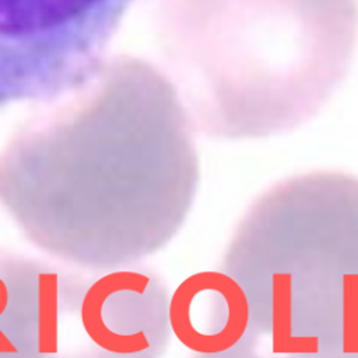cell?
<instances>
[{"instance_id": "obj_1", "label": "cell", "mask_w": 358, "mask_h": 358, "mask_svg": "<svg viewBox=\"0 0 358 358\" xmlns=\"http://www.w3.org/2000/svg\"><path fill=\"white\" fill-rule=\"evenodd\" d=\"M159 31L194 127L266 137L316 116L341 84L358 1L165 0Z\"/></svg>"}, {"instance_id": "obj_2", "label": "cell", "mask_w": 358, "mask_h": 358, "mask_svg": "<svg viewBox=\"0 0 358 358\" xmlns=\"http://www.w3.org/2000/svg\"><path fill=\"white\" fill-rule=\"evenodd\" d=\"M103 73L110 87L109 127L108 98L101 77L92 83L91 91L98 150L87 96L81 105L90 134L78 101L66 108L96 171L52 144L34 127L22 134L45 150L84 165L85 172L25 166L0 158V164L7 166L38 169L32 172L0 166V175H62V179L7 194L0 199V204L35 248L69 267L88 273L134 267L166 246L186 220L199 176L187 122L151 138L173 123L187 119L182 110L157 129L151 127L182 103L172 105L144 129L138 127L144 119L134 129H127V117L123 127L117 129L120 117L116 123L115 78L109 66H105Z\"/></svg>"}, {"instance_id": "obj_3", "label": "cell", "mask_w": 358, "mask_h": 358, "mask_svg": "<svg viewBox=\"0 0 358 358\" xmlns=\"http://www.w3.org/2000/svg\"><path fill=\"white\" fill-rule=\"evenodd\" d=\"M220 271L241 288L249 327L271 343L358 352V178L313 171L264 190Z\"/></svg>"}, {"instance_id": "obj_4", "label": "cell", "mask_w": 358, "mask_h": 358, "mask_svg": "<svg viewBox=\"0 0 358 358\" xmlns=\"http://www.w3.org/2000/svg\"><path fill=\"white\" fill-rule=\"evenodd\" d=\"M134 0H0V106L91 85Z\"/></svg>"}, {"instance_id": "obj_5", "label": "cell", "mask_w": 358, "mask_h": 358, "mask_svg": "<svg viewBox=\"0 0 358 358\" xmlns=\"http://www.w3.org/2000/svg\"><path fill=\"white\" fill-rule=\"evenodd\" d=\"M173 336L194 354L234 345L249 327L246 299L222 271H201L179 284L169 299Z\"/></svg>"}, {"instance_id": "obj_6", "label": "cell", "mask_w": 358, "mask_h": 358, "mask_svg": "<svg viewBox=\"0 0 358 358\" xmlns=\"http://www.w3.org/2000/svg\"><path fill=\"white\" fill-rule=\"evenodd\" d=\"M192 358H358V352L323 351L306 345L278 348L266 334L248 327L246 333L229 348L211 354H194Z\"/></svg>"}]
</instances>
